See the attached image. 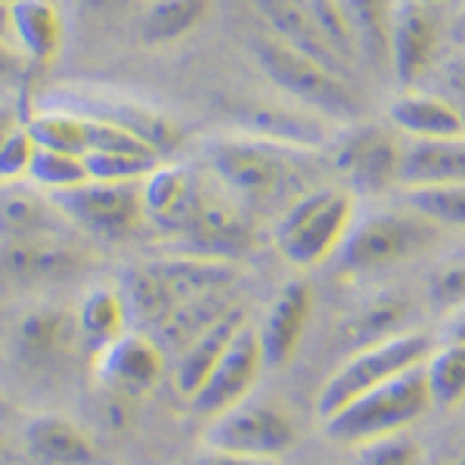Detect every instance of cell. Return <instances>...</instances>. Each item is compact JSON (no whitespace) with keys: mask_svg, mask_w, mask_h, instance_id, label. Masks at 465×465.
Masks as SVG:
<instances>
[{"mask_svg":"<svg viewBox=\"0 0 465 465\" xmlns=\"http://www.w3.org/2000/svg\"><path fill=\"white\" fill-rule=\"evenodd\" d=\"M431 410H456L465 403V341L447 339L434 344L422 363Z\"/></svg>","mask_w":465,"mask_h":465,"instance_id":"4dcf8cb0","label":"cell"},{"mask_svg":"<svg viewBox=\"0 0 465 465\" xmlns=\"http://www.w3.org/2000/svg\"><path fill=\"white\" fill-rule=\"evenodd\" d=\"M196 465H286V462L264 460V456H236V453H217V450H202Z\"/></svg>","mask_w":465,"mask_h":465,"instance_id":"74e56055","label":"cell"},{"mask_svg":"<svg viewBox=\"0 0 465 465\" xmlns=\"http://www.w3.org/2000/svg\"><path fill=\"white\" fill-rule=\"evenodd\" d=\"M363 69L391 74V32L401 0H339Z\"/></svg>","mask_w":465,"mask_h":465,"instance_id":"cb8c5ba5","label":"cell"},{"mask_svg":"<svg viewBox=\"0 0 465 465\" xmlns=\"http://www.w3.org/2000/svg\"><path fill=\"white\" fill-rule=\"evenodd\" d=\"M37 153L35 137L28 134L25 124H19L10 137L0 143V183H16V180L28 177L32 159Z\"/></svg>","mask_w":465,"mask_h":465,"instance_id":"d590c367","label":"cell"},{"mask_svg":"<svg viewBox=\"0 0 465 465\" xmlns=\"http://www.w3.org/2000/svg\"><path fill=\"white\" fill-rule=\"evenodd\" d=\"M50 103H59V106L84 112V115L106 118V122L122 124L127 131L137 134V137H143L159 155L177 149L180 140H183V131H180L177 122H171L168 115H162L159 109L146 106V103L124 100V96H72V94H65V96H54Z\"/></svg>","mask_w":465,"mask_h":465,"instance_id":"e0dca14e","label":"cell"},{"mask_svg":"<svg viewBox=\"0 0 465 465\" xmlns=\"http://www.w3.org/2000/svg\"><path fill=\"white\" fill-rule=\"evenodd\" d=\"M429 302L450 313L465 307V261H447L434 270L429 280Z\"/></svg>","mask_w":465,"mask_h":465,"instance_id":"8d00e7d4","label":"cell"},{"mask_svg":"<svg viewBox=\"0 0 465 465\" xmlns=\"http://www.w3.org/2000/svg\"><path fill=\"white\" fill-rule=\"evenodd\" d=\"M28 183H35L37 190L50 193H65L72 186L84 183L90 180L87 174V162L84 155H74V153H59V149H44L37 146L35 159H32V168H28Z\"/></svg>","mask_w":465,"mask_h":465,"instance_id":"d6a6232c","label":"cell"},{"mask_svg":"<svg viewBox=\"0 0 465 465\" xmlns=\"http://www.w3.org/2000/svg\"><path fill=\"white\" fill-rule=\"evenodd\" d=\"M412 4H422V6H429V10H444V6H453V4H460V0H412Z\"/></svg>","mask_w":465,"mask_h":465,"instance_id":"60d3db41","label":"cell"},{"mask_svg":"<svg viewBox=\"0 0 465 465\" xmlns=\"http://www.w3.org/2000/svg\"><path fill=\"white\" fill-rule=\"evenodd\" d=\"M236 264L208 254H174V258L146 261L124 276V302L131 311V322L153 332L159 322L174 313L180 304L217 289H232Z\"/></svg>","mask_w":465,"mask_h":465,"instance_id":"3957f363","label":"cell"},{"mask_svg":"<svg viewBox=\"0 0 465 465\" xmlns=\"http://www.w3.org/2000/svg\"><path fill=\"white\" fill-rule=\"evenodd\" d=\"M357 214V196L348 186L317 183L276 214L273 245L292 267L313 270L329 264L339 254Z\"/></svg>","mask_w":465,"mask_h":465,"instance_id":"277c9868","label":"cell"},{"mask_svg":"<svg viewBox=\"0 0 465 465\" xmlns=\"http://www.w3.org/2000/svg\"><path fill=\"white\" fill-rule=\"evenodd\" d=\"M202 444L217 453L282 460L298 444V425L280 401L249 394L236 407L212 416Z\"/></svg>","mask_w":465,"mask_h":465,"instance_id":"9c48e42d","label":"cell"},{"mask_svg":"<svg viewBox=\"0 0 465 465\" xmlns=\"http://www.w3.org/2000/svg\"><path fill=\"white\" fill-rule=\"evenodd\" d=\"M0 4H4V6H10V4H13V0H0Z\"/></svg>","mask_w":465,"mask_h":465,"instance_id":"7dc6e473","label":"cell"},{"mask_svg":"<svg viewBox=\"0 0 465 465\" xmlns=\"http://www.w3.org/2000/svg\"><path fill=\"white\" fill-rule=\"evenodd\" d=\"M388 124L403 140H450L465 137V115L447 96L407 87L388 106Z\"/></svg>","mask_w":465,"mask_h":465,"instance_id":"d6986e66","label":"cell"},{"mask_svg":"<svg viewBox=\"0 0 465 465\" xmlns=\"http://www.w3.org/2000/svg\"><path fill=\"white\" fill-rule=\"evenodd\" d=\"M74 230L69 217L59 212L50 193L37 190L28 180L0 183V242L6 239H44L65 236Z\"/></svg>","mask_w":465,"mask_h":465,"instance_id":"ac0fdd59","label":"cell"},{"mask_svg":"<svg viewBox=\"0 0 465 465\" xmlns=\"http://www.w3.org/2000/svg\"><path fill=\"white\" fill-rule=\"evenodd\" d=\"M440 180H465V137L407 140L401 186L440 183Z\"/></svg>","mask_w":465,"mask_h":465,"instance_id":"83f0119b","label":"cell"},{"mask_svg":"<svg viewBox=\"0 0 465 465\" xmlns=\"http://www.w3.org/2000/svg\"><path fill=\"white\" fill-rule=\"evenodd\" d=\"M252 54L270 84L295 106L339 124L357 122L363 112V96L354 84V74L332 69L273 35H261L252 44Z\"/></svg>","mask_w":465,"mask_h":465,"instance_id":"7a4b0ae2","label":"cell"},{"mask_svg":"<svg viewBox=\"0 0 465 465\" xmlns=\"http://www.w3.org/2000/svg\"><path fill=\"white\" fill-rule=\"evenodd\" d=\"M6 456V440H4V434H0V460Z\"/></svg>","mask_w":465,"mask_h":465,"instance_id":"f6af8a7d","label":"cell"},{"mask_svg":"<svg viewBox=\"0 0 465 465\" xmlns=\"http://www.w3.org/2000/svg\"><path fill=\"white\" fill-rule=\"evenodd\" d=\"M354 465H425V447L410 431L385 434L354 447Z\"/></svg>","mask_w":465,"mask_h":465,"instance_id":"e575fe53","label":"cell"},{"mask_svg":"<svg viewBox=\"0 0 465 465\" xmlns=\"http://www.w3.org/2000/svg\"><path fill=\"white\" fill-rule=\"evenodd\" d=\"M81 344L74 313L59 307H37L16 326V354L28 366H54Z\"/></svg>","mask_w":465,"mask_h":465,"instance_id":"603a6c76","label":"cell"},{"mask_svg":"<svg viewBox=\"0 0 465 465\" xmlns=\"http://www.w3.org/2000/svg\"><path fill=\"white\" fill-rule=\"evenodd\" d=\"M434 341L425 332L416 329H401V332L388 335V339L360 344L351 357H344L335 372L322 381L317 394V412L320 419L332 416L335 410H341L344 403H351L354 397L372 391V388L385 385L403 372L416 370L425 363V357L431 354Z\"/></svg>","mask_w":465,"mask_h":465,"instance_id":"52a82bcc","label":"cell"},{"mask_svg":"<svg viewBox=\"0 0 465 465\" xmlns=\"http://www.w3.org/2000/svg\"><path fill=\"white\" fill-rule=\"evenodd\" d=\"M87 267V252L65 236L44 239H6L0 242V286L37 289L50 282H65Z\"/></svg>","mask_w":465,"mask_h":465,"instance_id":"7c38bea8","label":"cell"},{"mask_svg":"<svg viewBox=\"0 0 465 465\" xmlns=\"http://www.w3.org/2000/svg\"><path fill=\"white\" fill-rule=\"evenodd\" d=\"M313 317V289L304 280H292L270 302L267 317L258 326L261 351L267 370H282L292 363L304 341V332Z\"/></svg>","mask_w":465,"mask_h":465,"instance_id":"2e32d148","label":"cell"},{"mask_svg":"<svg viewBox=\"0 0 465 465\" xmlns=\"http://www.w3.org/2000/svg\"><path fill=\"white\" fill-rule=\"evenodd\" d=\"M264 370L267 363H264V351H261L258 326L245 322L232 335V341L214 363V370L208 372V379L202 381V388L190 397L193 410L202 412V416H217V412L236 407L239 401L254 394V385H258Z\"/></svg>","mask_w":465,"mask_h":465,"instance_id":"5bb4252c","label":"cell"},{"mask_svg":"<svg viewBox=\"0 0 465 465\" xmlns=\"http://www.w3.org/2000/svg\"><path fill=\"white\" fill-rule=\"evenodd\" d=\"M177 236L186 242V252L230 261L232 254L245 252L252 245L249 208L232 193L223 190L212 171H205L196 208H193L190 221L183 223Z\"/></svg>","mask_w":465,"mask_h":465,"instance_id":"8fae6325","label":"cell"},{"mask_svg":"<svg viewBox=\"0 0 465 465\" xmlns=\"http://www.w3.org/2000/svg\"><path fill=\"white\" fill-rule=\"evenodd\" d=\"M6 65H10V63H6V56H4V54H0V72H4Z\"/></svg>","mask_w":465,"mask_h":465,"instance_id":"bcb514c9","label":"cell"},{"mask_svg":"<svg viewBox=\"0 0 465 465\" xmlns=\"http://www.w3.org/2000/svg\"><path fill=\"white\" fill-rule=\"evenodd\" d=\"M407 311H410V304H407V298H401V295H381L376 302H366L354 317H351L348 335L357 341V348L360 344L388 339V335L403 329Z\"/></svg>","mask_w":465,"mask_h":465,"instance_id":"836d02e7","label":"cell"},{"mask_svg":"<svg viewBox=\"0 0 465 465\" xmlns=\"http://www.w3.org/2000/svg\"><path fill=\"white\" fill-rule=\"evenodd\" d=\"M401 202L438 230H465V180L401 186Z\"/></svg>","mask_w":465,"mask_h":465,"instance_id":"f546056e","label":"cell"},{"mask_svg":"<svg viewBox=\"0 0 465 465\" xmlns=\"http://www.w3.org/2000/svg\"><path fill=\"white\" fill-rule=\"evenodd\" d=\"M254 4H258L261 19H264L270 28L267 35L280 37L282 44L320 59V63L332 65V69L354 74V69H351V65L332 50V44L326 41V35H322L320 22L313 16L307 0H254Z\"/></svg>","mask_w":465,"mask_h":465,"instance_id":"7402d4cb","label":"cell"},{"mask_svg":"<svg viewBox=\"0 0 465 465\" xmlns=\"http://www.w3.org/2000/svg\"><path fill=\"white\" fill-rule=\"evenodd\" d=\"M208 171L221 180L249 212L258 208H286L304 190L322 183L317 168L326 164L322 149L292 146L280 140L258 137L249 131L214 137L205 149Z\"/></svg>","mask_w":465,"mask_h":465,"instance_id":"6da1fadb","label":"cell"},{"mask_svg":"<svg viewBox=\"0 0 465 465\" xmlns=\"http://www.w3.org/2000/svg\"><path fill=\"white\" fill-rule=\"evenodd\" d=\"M450 339H462L465 341V307L450 317Z\"/></svg>","mask_w":465,"mask_h":465,"instance_id":"ab89813d","label":"cell"},{"mask_svg":"<svg viewBox=\"0 0 465 465\" xmlns=\"http://www.w3.org/2000/svg\"><path fill=\"white\" fill-rule=\"evenodd\" d=\"M74 322H78L81 344H87L94 354L115 339H122L131 329V311H127L122 286L87 289L81 304L74 307Z\"/></svg>","mask_w":465,"mask_h":465,"instance_id":"4316f807","label":"cell"},{"mask_svg":"<svg viewBox=\"0 0 465 465\" xmlns=\"http://www.w3.org/2000/svg\"><path fill=\"white\" fill-rule=\"evenodd\" d=\"M438 465H465V450H460V453L447 456V460H440Z\"/></svg>","mask_w":465,"mask_h":465,"instance_id":"b9f144b4","label":"cell"},{"mask_svg":"<svg viewBox=\"0 0 465 465\" xmlns=\"http://www.w3.org/2000/svg\"><path fill=\"white\" fill-rule=\"evenodd\" d=\"M6 412H10V403H6V401H4V397H0V419H4V416H6Z\"/></svg>","mask_w":465,"mask_h":465,"instance_id":"ee69618b","label":"cell"},{"mask_svg":"<svg viewBox=\"0 0 465 465\" xmlns=\"http://www.w3.org/2000/svg\"><path fill=\"white\" fill-rule=\"evenodd\" d=\"M462 4H465V0H462Z\"/></svg>","mask_w":465,"mask_h":465,"instance_id":"681fc988","label":"cell"},{"mask_svg":"<svg viewBox=\"0 0 465 465\" xmlns=\"http://www.w3.org/2000/svg\"><path fill=\"white\" fill-rule=\"evenodd\" d=\"M94 357L100 385L122 401H137L149 394L162 381L164 366H168L164 348L146 329H127L122 339L96 351Z\"/></svg>","mask_w":465,"mask_h":465,"instance_id":"4fadbf2b","label":"cell"},{"mask_svg":"<svg viewBox=\"0 0 465 465\" xmlns=\"http://www.w3.org/2000/svg\"><path fill=\"white\" fill-rule=\"evenodd\" d=\"M438 239L440 230L425 221L422 214L410 212L407 205L397 212L357 214L332 261L341 276L366 280V276L388 273V270L419 258V254L434 249Z\"/></svg>","mask_w":465,"mask_h":465,"instance_id":"5b68a950","label":"cell"},{"mask_svg":"<svg viewBox=\"0 0 465 465\" xmlns=\"http://www.w3.org/2000/svg\"><path fill=\"white\" fill-rule=\"evenodd\" d=\"M249 322L242 304H236L232 311L223 313L214 326H208L205 332L196 335L183 351L174 357V388L190 401L193 394L202 388V381L208 379V372L214 370V363L221 360V354L227 351V344L232 341V335Z\"/></svg>","mask_w":465,"mask_h":465,"instance_id":"484cf974","label":"cell"},{"mask_svg":"<svg viewBox=\"0 0 465 465\" xmlns=\"http://www.w3.org/2000/svg\"><path fill=\"white\" fill-rule=\"evenodd\" d=\"M444 25L440 13L412 0H401L391 32V74L403 87H416L438 63Z\"/></svg>","mask_w":465,"mask_h":465,"instance_id":"9a60e30c","label":"cell"},{"mask_svg":"<svg viewBox=\"0 0 465 465\" xmlns=\"http://www.w3.org/2000/svg\"><path fill=\"white\" fill-rule=\"evenodd\" d=\"M54 199L74 230L94 239H106V242L131 239L143 223H149L143 205V180L140 183L84 180L72 190L56 193Z\"/></svg>","mask_w":465,"mask_h":465,"instance_id":"30bf717a","label":"cell"},{"mask_svg":"<svg viewBox=\"0 0 465 465\" xmlns=\"http://www.w3.org/2000/svg\"><path fill=\"white\" fill-rule=\"evenodd\" d=\"M456 87H460V90H465V65H462V69H460V74H456Z\"/></svg>","mask_w":465,"mask_h":465,"instance_id":"7bdbcfd3","label":"cell"},{"mask_svg":"<svg viewBox=\"0 0 465 465\" xmlns=\"http://www.w3.org/2000/svg\"><path fill=\"white\" fill-rule=\"evenodd\" d=\"M462 115H465V109H462Z\"/></svg>","mask_w":465,"mask_h":465,"instance_id":"c3c4849f","label":"cell"},{"mask_svg":"<svg viewBox=\"0 0 465 465\" xmlns=\"http://www.w3.org/2000/svg\"><path fill=\"white\" fill-rule=\"evenodd\" d=\"M407 140L391 124H360L351 122L341 134L326 143V164L339 183L360 196H379L397 190L403 171Z\"/></svg>","mask_w":465,"mask_h":465,"instance_id":"ba28073f","label":"cell"},{"mask_svg":"<svg viewBox=\"0 0 465 465\" xmlns=\"http://www.w3.org/2000/svg\"><path fill=\"white\" fill-rule=\"evenodd\" d=\"M214 0H146L140 16V41L149 47H168L190 37L208 19Z\"/></svg>","mask_w":465,"mask_h":465,"instance_id":"f1b7e54d","label":"cell"},{"mask_svg":"<svg viewBox=\"0 0 465 465\" xmlns=\"http://www.w3.org/2000/svg\"><path fill=\"white\" fill-rule=\"evenodd\" d=\"M6 25L19 50L37 65H50L65 44V19L56 0H13L6 6Z\"/></svg>","mask_w":465,"mask_h":465,"instance_id":"d4e9b609","label":"cell"},{"mask_svg":"<svg viewBox=\"0 0 465 465\" xmlns=\"http://www.w3.org/2000/svg\"><path fill=\"white\" fill-rule=\"evenodd\" d=\"M22 122H19V112L13 106H0V143H4L6 137H10L13 131H16Z\"/></svg>","mask_w":465,"mask_h":465,"instance_id":"f35d334b","label":"cell"},{"mask_svg":"<svg viewBox=\"0 0 465 465\" xmlns=\"http://www.w3.org/2000/svg\"><path fill=\"white\" fill-rule=\"evenodd\" d=\"M429 410L431 397L429 385H425V372L422 366H416V370L344 403L341 410L322 419V431L329 440L354 450L366 440L385 438V434L410 431V425H416Z\"/></svg>","mask_w":465,"mask_h":465,"instance_id":"8992f818","label":"cell"},{"mask_svg":"<svg viewBox=\"0 0 465 465\" xmlns=\"http://www.w3.org/2000/svg\"><path fill=\"white\" fill-rule=\"evenodd\" d=\"M22 444L28 456L41 465H94L96 444L87 429H81L74 419L59 412H41L28 419L22 431Z\"/></svg>","mask_w":465,"mask_h":465,"instance_id":"44dd1931","label":"cell"},{"mask_svg":"<svg viewBox=\"0 0 465 465\" xmlns=\"http://www.w3.org/2000/svg\"><path fill=\"white\" fill-rule=\"evenodd\" d=\"M202 180H205V171L186 168V164H159L143 180L146 221L177 236L196 208Z\"/></svg>","mask_w":465,"mask_h":465,"instance_id":"ffe728a7","label":"cell"},{"mask_svg":"<svg viewBox=\"0 0 465 465\" xmlns=\"http://www.w3.org/2000/svg\"><path fill=\"white\" fill-rule=\"evenodd\" d=\"M28 134L37 146L59 149V153L87 155L90 149V118L84 112H74L59 103H47L25 122Z\"/></svg>","mask_w":465,"mask_h":465,"instance_id":"1f68e13d","label":"cell"}]
</instances>
